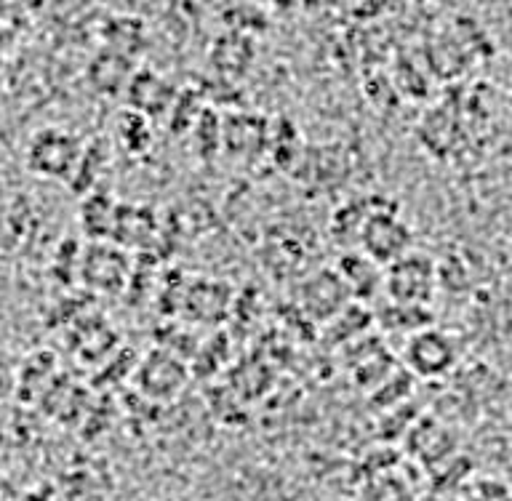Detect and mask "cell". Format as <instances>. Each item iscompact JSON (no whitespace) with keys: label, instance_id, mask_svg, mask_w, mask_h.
<instances>
[{"label":"cell","instance_id":"1","mask_svg":"<svg viewBox=\"0 0 512 501\" xmlns=\"http://www.w3.org/2000/svg\"><path fill=\"white\" fill-rule=\"evenodd\" d=\"M83 158L86 150L78 136L62 128H43L27 147V168L46 179H75Z\"/></svg>","mask_w":512,"mask_h":501},{"label":"cell","instance_id":"2","mask_svg":"<svg viewBox=\"0 0 512 501\" xmlns=\"http://www.w3.org/2000/svg\"><path fill=\"white\" fill-rule=\"evenodd\" d=\"M438 286L435 264L422 254L400 256L398 262L387 264L384 270V291L390 302L411 304V307H427Z\"/></svg>","mask_w":512,"mask_h":501},{"label":"cell","instance_id":"3","mask_svg":"<svg viewBox=\"0 0 512 501\" xmlns=\"http://www.w3.org/2000/svg\"><path fill=\"white\" fill-rule=\"evenodd\" d=\"M360 251L382 267L411 254V230L395 211H374L363 219L358 230Z\"/></svg>","mask_w":512,"mask_h":501},{"label":"cell","instance_id":"4","mask_svg":"<svg viewBox=\"0 0 512 501\" xmlns=\"http://www.w3.org/2000/svg\"><path fill=\"white\" fill-rule=\"evenodd\" d=\"M403 360H406V368L411 374L424 376V379H438L454 368V339L440 328H419L403 344Z\"/></svg>","mask_w":512,"mask_h":501},{"label":"cell","instance_id":"5","mask_svg":"<svg viewBox=\"0 0 512 501\" xmlns=\"http://www.w3.org/2000/svg\"><path fill=\"white\" fill-rule=\"evenodd\" d=\"M347 296H350V288L339 272H318L310 280H304L299 291L304 312L312 320H334L336 315H342Z\"/></svg>","mask_w":512,"mask_h":501},{"label":"cell","instance_id":"6","mask_svg":"<svg viewBox=\"0 0 512 501\" xmlns=\"http://www.w3.org/2000/svg\"><path fill=\"white\" fill-rule=\"evenodd\" d=\"M136 379H139V387L152 398H171L187 382V371L182 360L174 358V352L158 350L139 366Z\"/></svg>","mask_w":512,"mask_h":501},{"label":"cell","instance_id":"7","mask_svg":"<svg viewBox=\"0 0 512 501\" xmlns=\"http://www.w3.org/2000/svg\"><path fill=\"white\" fill-rule=\"evenodd\" d=\"M126 267V259H123L118 248L96 243L83 254L80 275L96 291H118L123 286V280H126Z\"/></svg>","mask_w":512,"mask_h":501},{"label":"cell","instance_id":"8","mask_svg":"<svg viewBox=\"0 0 512 501\" xmlns=\"http://www.w3.org/2000/svg\"><path fill=\"white\" fill-rule=\"evenodd\" d=\"M339 275L344 278L352 296L358 299H371L382 288L384 291V270L382 264L374 262L366 254H347L339 262Z\"/></svg>","mask_w":512,"mask_h":501},{"label":"cell","instance_id":"9","mask_svg":"<svg viewBox=\"0 0 512 501\" xmlns=\"http://www.w3.org/2000/svg\"><path fill=\"white\" fill-rule=\"evenodd\" d=\"M128 94L134 99V104L144 115H158L168 107V104L174 102L171 96V86H168L166 80L155 75V72H142V75H136L131 83H128Z\"/></svg>","mask_w":512,"mask_h":501},{"label":"cell","instance_id":"10","mask_svg":"<svg viewBox=\"0 0 512 501\" xmlns=\"http://www.w3.org/2000/svg\"><path fill=\"white\" fill-rule=\"evenodd\" d=\"M115 224H118V208L112 206L110 198L91 195L83 203V230H88L94 240H104L107 235H112Z\"/></svg>","mask_w":512,"mask_h":501},{"label":"cell","instance_id":"11","mask_svg":"<svg viewBox=\"0 0 512 501\" xmlns=\"http://www.w3.org/2000/svg\"><path fill=\"white\" fill-rule=\"evenodd\" d=\"M190 310L195 320L203 323H214L216 318H222L227 310V294L219 283H203L195 291H190Z\"/></svg>","mask_w":512,"mask_h":501}]
</instances>
